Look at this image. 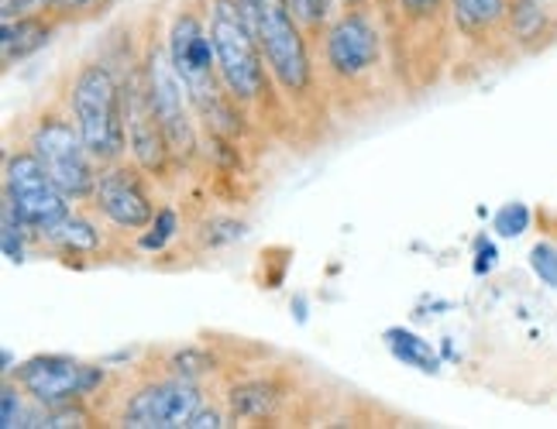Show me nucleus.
Returning a JSON list of instances; mask_svg holds the SVG:
<instances>
[{
	"label": "nucleus",
	"instance_id": "nucleus-18",
	"mask_svg": "<svg viewBox=\"0 0 557 429\" xmlns=\"http://www.w3.org/2000/svg\"><path fill=\"white\" fill-rule=\"evenodd\" d=\"M35 234L28 230V224L21 220V213L4 200L0 203V251L11 265H25L28 262V241Z\"/></svg>",
	"mask_w": 557,
	"mask_h": 429
},
{
	"label": "nucleus",
	"instance_id": "nucleus-22",
	"mask_svg": "<svg viewBox=\"0 0 557 429\" xmlns=\"http://www.w3.org/2000/svg\"><path fill=\"white\" fill-rule=\"evenodd\" d=\"M28 392L21 389L14 378H4V389H0V426L4 429H17V426H28Z\"/></svg>",
	"mask_w": 557,
	"mask_h": 429
},
{
	"label": "nucleus",
	"instance_id": "nucleus-9",
	"mask_svg": "<svg viewBox=\"0 0 557 429\" xmlns=\"http://www.w3.org/2000/svg\"><path fill=\"white\" fill-rule=\"evenodd\" d=\"M148 179L152 176L127 159L100 165V179L94 189L90 210L103 224H111L121 234H141L159 213L152 189H148Z\"/></svg>",
	"mask_w": 557,
	"mask_h": 429
},
{
	"label": "nucleus",
	"instance_id": "nucleus-1",
	"mask_svg": "<svg viewBox=\"0 0 557 429\" xmlns=\"http://www.w3.org/2000/svg\"><path fill=\"white\" fill-rule=\"evenodd\" d=\"M207 21L218 49V76L224 93L245 114H265L272 106L275 79L262 55L259 35L245 14L242 0H207Z\"/></svg>",
	"mask_w": 557,
	"mask_h": 429
},
{
	"label": "nucleus",
	"instance_id": "nucleus-33",
	"mask_svg": "<svg viewBox=\"0 0 557 429\" xmlns=\"http://www.w3.org/2000/svg\"><path fill=\"white\" fill-rule=\"evenodd\" d=\"M554 4H557V0H554Z\"/></svg>",
	"mask_w": 557,
	"mask_h": 429
},
{
	"label": "nucleus",
	"instance_id": "nucleus-2",
	"mask_svg": "<svg viewBox=\"0 0 557 429\" xmlns=\"http://www.w3.org/2000/svg\"><path fill=\"white\" fill-rule=\"evenodd\" d=\"M245 14L259 35L262 55L275 79V93H283L289 103H310L317 90V59L313 38L299 25L289 0H242Z\"/></svg>",
	"mask_w": 557,
	"mask_h": 429
},
{
	"label": "nucleus",
	"instance_id": "nucleus-15",
	"mask_svg": "<svg viewBox=\"0 0 557 429\" xmlns=\"http://www.w3.org/2000/svg\"><path fill=\"white\" fill-rule=\"evenodd\" d=\"M286 405V392L275 378H245L227 389V413L242 422H272Z\"/></svg>",
	"mask_w": 557,
	"mask_h": 429
},
{
	"label": "nucleus",
	"instance_id": "nucleus-6",
	"mask_svg": "<svg viewBox=\"0 0 557 429\" xmlns=\"http://www.w3.org/2000/svg\"><path fill=\"white\" fill-rule=\"evenodd\" d=\"M141 79H145V93L152 111L162 124V131L169 138V148L180 165L193 162L200 155V124H197V111H193V100L186 83L180 79V73L173 70L165 52L162 38H148L145 52H141Z\"/></svg>",
	"mask_w": 557,
	"mask_h": 429
},
{
	"label": "nucleus",
	"instance_id": "nucleus-27",
	"mask_svg": "<svg viewBox=\"0 0 557 429\" xmlns=\"http://www.w3.org/2000/svg\"><path fill=\"white\" fill-rule=\"evenodd\" d=\"M499 265V248L496 241L488 238V234H479L475 238V251H471V272H475V278H485L492 275Z\"/></svg>",
	"mask_w": 557,
	"mask_h": 429
},
{
	"label": "nucleus",
	"instance_id": "nucleus-32",
	"mask_svg": "<svg viewBox=\"0 0 557 429\" xmlns=\"http://www.w3.org/2000/svg\"><path fill=\"white\" fill-rule=\"evenodd\" d=\"M375 0H337V8H372Z\"/></svg>",
	"mask_w": 557,
	"mask_h": 429
},
{
	"label": "nucleus",
	"instance_id": "nucleus-31",
	"mask_svg": "<svg viewBox=\"0 0 557 429\" xmlns=\"http://www.w3.org/2000/svg\"><path fill=\"white\" fill-rule=\"evenodd\" d=\"M14 371H17V357H14V351H11V348H4V351H0V375L11 378Z\"/></svg>",
	"mask_w": 557,
	"mask_h": 429
},
{
	"label": "nucleus",
	"instance_id": "nucleus-29",
	"mask_svg": "<svg viewBox=\"0 0 557 429\" xmlns=\"http://www.w3.org/2000/svg\"><path fill=\"white\" fill-rule=\"evenodd\" d=\"M231 422V416L227 413H221L218 405H200L197 413H193V419L186 422V429H224Z\"/></svg>",
	"mask_w": 557,
	"mask_h": 429
},
{
	"label": "nucleus",
	"instance_id": "nucleus-20",
	"mask_svg": "<svg viewBox=\"0 0 557 429\" xmlns=\"http://www.w3.org/2000/svg\"><path fill=\"white\" fill-rule=\"evenodd\" d=\"M530 224H533V210L520 200H512L496 210V217H492V234L503 241H517L530 230Z\"/></svg>",
	"mask_w": 557,
	"mask_h": 429
},
{
	"label": "nucleus",
	"instance_id": "nucleus-3",
	"mask_svg": "<svg viewBox=\"0 0 557 429\" xmlns=\"http://www.w3.org/2000/svg\"><path fill=\"white\" fill-rule=\"evenodd\" d=\"M66 106L79 124L90 152L100 165L127 159V121H124V79L111 62L90 59L76 70L66 86Z\"/></svg>",
	"mask_w": 557,
	"mask_h": 429
},
{
	"label": "nucleus",
	"instance_id": "nucleus-8",
	"mask_svg": "<svg viewBox=\"0 0 557 429\" xmlns=\"http://www.w3.org/2000/svg\"><path fill=\"white\" fill-rule=\"evenodd\" d=\"M11 378L28 392L35 405L55 409V405L90 402L94 395H100L107 371L103 364H87L70 354H35L21 361Z\"/></svg>",
	"mask_w": 557,
	"mask_h": 429
},
{
	"label": "nucleus",
	"instance_id": "nucleus-16",
	"mask_svg": "<svg viewBox=\"0 0 557 429\" xmlns=\"http://www.w3.org/2000/svg\"><path fill=\"white\" fill-rule=\"evenodd\" d=\"M382 343H385V351L393 354V361L406 364V368H413L420 375H441V368H444V357L437 354L434 343L420 333H413L410 327L382 330Z\"/></svg>",
	"mask_w": 557,
	"mask_h": 429
},
{
	"label": "nucleus",
	"instance_id": "nucleus-19",
	"mask_svg": "<svg viewBox=\"0 0 557 429\" xmlns=\"http://www.w3.org/2000/svg\"><path fill=\"white\" fill-rule=\"evenodd\" d=\"M180 230H183L180 210L165 203V206H159L156 220L148 224L141 234H135V248L145 251V254H162L169 244H173V241L180 238Z\"/></svg>",
	"mask_w": 557,
	"mask_h": 429
},
{
	"label": "nucleus",
	"instance_id": "nucleus-25",
	"mask_svg": "<svg viewBox=\"0 0 557 429\" xmlns=\"http://www.w3.org/2000/svg\"><path fill=\"white\" fill-rule=\"evenodd\" d=\"M210 357L200 351V348H186V351H176L173 357L165 361V371H173V375H183V378H197L210 371Z\"/></svg>",
	"mask_w": 557,
	"mask_h": 429
},
{
	"label": "nucleus",
	"instance_id": "nucleus-17",
	"mask_svg": "<svg viewBox=\"0 0 557 429\" xmlns=\"http://www.w3.org/2000/svg\"><path fill=\"white\" fill-rule=\"evenodd\" d=\"M393 11L403 28L441 31L451 21V0H393Z\"/></svg>",
	"mask_w": 557,
	"mask_h": 429
},
{
	"label": "nucleus",
	"instance_id": "nucleus-30",
	"mask_svg": "<svg viewBox=\"0 0 557 429\" xmlns=\"http://www.w3.org/2000/svg\"><path fill=\"white\" fill-rule=\"evenodd\" d=\"M289 313H293V319H296L299 327H307V319H310V303H307V295H304V292H296V295H293Z\"/></svg>",
	"mask_w": 557,
	"mask_h": 429
},
{
	"label": "nucleus",
	"instance_id": "nucleus-10",
	"mask_svg": "<svg viewBox=\"0 0 557 429\" xmlns=\"http://www.w3.org/2000/svg\"><path fill=\"white\" fill-rule=\"evenodd\" d=\"M207 399L197 378L169 371L165 378H148L124 399L117 426L132 429H183Z\"/></svg>",
	"mask_w": 557,
	"mask_h": 429
},
{
	"label": "nucleus",
	"instance_id": "nucleus-14",
	"mask_svg": "<svg viewBox=\"0 0 557 429\" xmlns=\"http://www.w3.org/2000/svg\"><path fill=\"white\" fill-rule=\"evenodd\" d=\"M35 241H41L49 251H55L59 257H103V251H107V230L83 206H73V213H70L66 220H59L52 230H46Z\"/></svg>",
	"mask_w": 557,
	"mask_h": 429
},
{
	"label": "nucleus",
	"instance_id": "nucleus-28",
	"mask_svg": "<svg viewBox=\"0 0 557 429\" xmlns=\"http://www.w3.org/2000/svg\"><path fill=\"white\" fill-rule=\"evenodd\" d=\"M59 0H0V17H21V14H38V11H55Z\"/></svg>",
	"mask_w": 557,
	"mask_h": 429
},
{
	"label": "nucleus",
	"instance_id": "nucleus-5",
	"mask_svg": "<svg viewBox=\"0 0 557 429\" xmlns=\"http://www.w3.org/2000/svg\"><path fill=\"white\" fill-rule=\"evenodd\" d=\"M25 144L76 206H90L100 179V162L94 159L66 100H52L46 111H38L25 135Z\"/></svg>",
	"mask_w": 557,
	"mask_h": 429
},
{
	"label": "nucleus",
	"instance_id": "nucleus-26",
	"mask_svg": "<svg viewBox=\"0 0 557 429\" xmlns=\"http://www.w3.org/2000/svg\"><path fill=\"white\" fill-rule=\"evenodd\" d=\"M117 0H59L55 4V14L62 21H87V17H97L103 11H111Z\"/></svg>",
	"mask_w": 557,
	"mask_h": 429
},
{
	"label": "nucleus",
	"instance_id": "nucleus-12",
	"mask_svg": "<svg viewBox=\"0 0 557 429\" xmlns=\"http://www.w3.org/2000/svg\"><path fill=\"white\" fill-rule=\"evenodd\" d=\"M66 25L55 11H38V14H21L8 17L0 25V55H4V70L17 66V62L32 59L52 41V35Z\"/></svg>",
	"mask_w": 557,
	"mask_h": 429
},
{
	"label": "nucleus",
	"instance_id": "nucleus-11",
	"mask_svg": "<svg viewBox=\"0 0 557 429\" xmlns=\"http://www.w3.org/2000/svg\"><path fill=\"white\" fill-rule=\"evenodd\" d=\"M557 41V4L554 0H509L506 46L520 55H537Z\"/></svg>",
	"mask_w": 557,
	"mask_h": 429
},
{
	"label": "nucleus",
	"instance_id": "nucleus-24",
	"mask_svg": "<svg viewBox=\"0 0 557 429\" xmlns=\"http://www.w3.org/2000/svg\"><path fill=\"white\" fill-rule=\"evenodd\" d=\"M530 268L541 278L547 289H557V244L554 241H537L530 248Z\"/></svg>",
	"mask_w": 557,
	"mask_h": 429
},
{
	"label": "nucleus",
	"instance_id": "nucleus-4",
	"mask_svg": "<svg viewBox=\"0 0 557 429\" xmlns=\"http://www.w3.org/2000/svg\"><path fill=\"white\" fill-rule=\"evenodd\" d=\"M320 70L334 90H369L385 66V35L372 8H341L317 41Z\"/></svg>",
	"mask_w": 557,
	"mask_h": 429
},
{
	"label": "nucleus",
	"instance_id": "nucleus-23",
	"mask_svg": "<svg viewBox=\"0 0 557 429\" xmlns=\"http://www.w3.org/2000/svg\"><path fill=\"white\" fill-rule=\"evenodd\" d=\"M248 234V224L238 220V217H210L203 220V227L197 230V238L203 241V248L218 251V248H227L234 241H242Z\"/></svg>",
	"mask_w": 557,
	"mask_h": 429
},
{
	"label": "nucleus",
	"instance_id": "nucleus-7",
	"mask_svg": "<svg viewBox=\"0 0 557 429\" xmlns=\"http://www.w3.org/2000/svg\"><path fill=\"white\" fill-rule=\"evenodd\" d=\"M4 200L21 213V220L28 224L35 238L52 230L59 220H66L76 206L46 172V165L35 159L28 144L11 148L4 155Z\"/></svg>",
	"mask_w": 557,
	"mask_h": 429
},
{
	"label": "nucleus",
	"instance_id": "nucleus-21",
	"mask_svg": "<svg viewBox=\"0 0 557 429\" xmlns=\"http://www.w3.org/2000/svg\"><path fill=\"white\" fill-rule=\"evenodd\" d=\"M289 8L299 17V25L307 28V35L313 38V46L320 41V35H324L327 21L341 11L337 0H289Z\"/></svg>",
	"mask_w": 557,
	"mask_h": 429
},
{
	"label": "nucleus",
	"instance_id": "nucleus-13",
	"mask_svg": "<svg viewBox=\"0 0 557 429\" xmlns=\"http://www.w3.org/2000/svg\"><path fill=\"white\" fill-rule=\"evenodd\" d=\"M509 0H451V25L468 46H506Z\"/></svg>",
	"mask_w": 557,
	"mask_h": 429
}]
</instances>
